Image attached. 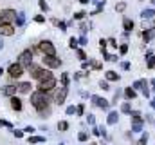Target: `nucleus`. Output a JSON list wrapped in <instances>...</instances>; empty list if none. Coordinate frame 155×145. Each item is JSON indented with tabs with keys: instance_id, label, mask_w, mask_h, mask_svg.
<instances>
[{
	"instance_id": "38",
	"label": "nucleus",
	"mask_w": 155,
	"mask_h": 145,
	"mask_svg": "<svg viewBox=\"0 0 155 145\" xmlns=\"http://www.w3.org/2000/svg\"><path fill=\"white\" fill-rule=\"evenodd\" d=\"M83 111H85V105H83V104H79V105L76 107V112H78V114H83Z\"/></svg>"
},
{
	"instance_id": "24",
	"label": "nucleus",
	"mask_w": 155,
	"mask_h": 145,
	"mask_svg": "<svg viewBox=\"0 0 155 145\" xmlns=\"http://www.w3.org/2000/svg\"><path fill=\"white\" fill-rule=\"evenodd\" d=\"M121 111H123L124 114H132V107H130V104H123V105H121Z\"/></svg>"
},
{
	"instance_id": "3",
	"label": "nucleus",
	"mask_w": 155,
	"mask_h": 145,
	"mask_svg": "<svg viewBox=\"0 0 155 145\" xmlns=\"http://www.w3.org/2000/svg\"><path fill=\"white\" fill-rule=\"evenodd\" d=\"M18 62H20L22 67H27V69H29V67L33 65V51H29V49L24 51V53L18 56Z\"/></svg>"
},
{
	"instance_id": "18",
	"label": "nucleus",
	"mask_w": 155,
	"mask_h": 145,
	"mask_svg": "<svg viewBox=\"0 0 155 145\" xmlns=\"http://www.w3.org/2000/svg\"><path fill=\"white\" fill-rule=\"evenodd\" d=\"M123 26H124V31H126V33H130V31L134 29V22H132L130 18H124V22H123Z\"/></svg>"
},
{
	"instance_id": "53",
	"label": "nucleus",
	"mask_w": 155,
	"mask_h": 145,
	"mask_svg": "<svg viewBox=\"0 0 155 145\" xmlns=\"http://www.w3.org/2000/svg\"><path fill=\"white\" fill-rule=\"evenodd\" d=\"M152 107L155 109V98H153V100H152Z\"/></svg>"
},
{
	"instance_id": "51",
	"label": "nucleus",
	"mask_w": 155,
	"mask_h": 145,
	"mask_svg": "<svg viewBox=\"0 0 155 145\" xmlns=\"http://www.w3.org/2000/svg\"><path fill=\"white\" fill-rule=\"evenodd\" d=\"M24 131H25V133H29V134H31V133H33V131H35V129H33V127H25V129H24Z\"/></svg>"
},
{
	"instance_id": "16",
	"label": "nucleus",
	"mask_w": 155,
	"mask_h": 145,
	"mask_svg": "<svg viewBox=\"0 0 155 145\" xmlns=\"http://www.w3.org/2000/svg\"><path fill=\"white\" fill-rule=\"evenodd\" d=\"M117 120H119V114H117L116 111H114V112H110V114H108V118H107L108 125H116V123H117Z\"/></svg>"
},
{
	"instance_id": "28",
	"label": "nucleus",
	"mask_w": 155,
	"mask_h": 145,
	"mask_svg": "<svg viewBox=\"0 0 155 145\" xmlns=\"http://www.w3.org/2000/svg\"><path fill=\"white\" fill-rule=\"evenodd\" d=\"M58 129H60V131H67V129H69V123H67V122H60V123H58Z\"/></svg>"
},
{
	"instance_id": "41",
	"label": "nucleus",
	"mask_w": 155,
	"mask_h": 145,
	"mask_svg": "<svg viewBox=\"0 0 155 145\" xmlns=\"http://www.w3.org/2000/svg\"><path fill=\"white\" fill-rule=\"evenodd\" d=\"M78 56H79V58H81L83 62H85V58H87V55H85V53H83L81 49H78Z\"/></svg>"
},
{
	"instance_id": "13",
	"label": "nucleus",
	"mask_w": 155,
	"mask_h": 145,
	"mask_svg": "<svg viewBox=\"0 0 155 145\" xmlns=\"http://www.w3.org/2000/svg\"><path fill=\"white\" fill-rule=\"evenodd\" d=\"M146 87H148V82H146V80H137V82H134V89L146 91Z\"/></svg>"
},
{
	"instance_id": "48",
	"label": "nucleus",
	"mask_w": 155,
	"mask_h": 145,
	"mask_svg": "<svg viewBox=\"0 0 155 145\" xmlns=\"http://www.w3.org/2000/svg\"><path fill=\"white\" fill-rule=\"evenodd\" d=\"M79 44H81V45H87V38H85V36H81V38H79Z\"/></svg>"
},
{
	"instance_id": "20",
	"label": "nucleus",
	"mask_w": 155,
	"mask_h": 145,
	"mask_svg": "<svg viewBox=\"0 0 155 145\" xmlns=\"http://www.w3.org/2000/svg\"><path fill=\"white\" fill-rule=\"evenodd\" d=\"M124 96H126V100H134V98H135V89L128 87V89L124 91Z\"/></svg>"
},
{
	"instance_id": "56",
	"label": "nucleus",
	"mask_w": 155,
	"mask_h": 145,
	"mask_svg": "<svg viewBox=\"0 0 155 145\" xmlns=\"http://www.w3.org/2000/svg\"><path fill=\"white\" fill-rule=\"evenodd\" d=\"M2 72H4V71H2V67H0V76H2Z\"/></svg>"
},
{
	"instance_id": "10",
	"label": "nucleus",
	"mask_w": 155,
	"mask_h": 145,
	"mask_svg": "<svg viewBox=\"0 0 155 145\" xmlns=\"http://www.w3.org/2000/svg\"><path fill=\"white\" fill-rule=\"evenodd\" d=\"M15 33V27L11 24H2L0 26V35H5V36H11Z\"/></svg>"
},
{
	"instance_id": "14",
	"label": "nucleus",
	"mask_w": 155,
	"mask_h": 145,
	"mask_svg": "<svg viewBox=\"0 0 155 145\" xmlns=\"http://www.w3.org/2000/svg\"><path fill=\"white\" fill-rule=\"evenodd\" d=\"M11 107L15 109V111H20V109H22V100L16 98V96H13V98H11Z\"/></svg>"
},
{
	"instance_id": "30",
	"label": "nucleus",
	"mask_w": 155,
	"mask_h": 145,
	"mask_svg": "<svg viewBox=\"0 0 155 145\" xmlns=\"http://www.w3.org/2000/svg\"><path fill=\"white\" fill-rule=\"evenodd\" d=\"M124 7H126V4H124V2H119V4L116 5V11L121 13V11H124Z\"/></svg>"
},
{
	"instance_id": "27",
	"label": "nucleus",
	"mask_w": 155,
	"mask_h": 145,
	"mask_svg": "<svg viewBox=\"0 0 155 145\" xmlns=\"http://www.w3.org/2000/svg\"><path fill=\"white\" fill-rule=\"evenodd\" d=\"M146 65H148L150 69H153V67H155V55H152V56L148 58V64H146Z\"/></svg>"
},
{
	"instance_id": "29",
	"label": "nucleus",
	"mask_w": 155,
	"mask_h": 145,
	"mask_svg": "<svg viewBox=\"0 0 155 145\" xmlns=\"http://www.w3.org/2000/svg\"><path fill=\"white\" fill-rule=\"evenodd\" d=\"M61 83H63V87L69 85V74H61Z\"/></svg>"
},
{
	"instance_id": "31",
	"label": "nucleus",
	"mask_w": 155,
	"mask_h": 145,
	"mask_svg": "<svg viewBox=\"0 0 155 145\" xmlns=\"http://www.w3.org/2000/svg\"><path fill=\"white\" fill-rule=\"evenodd\" d=\"M130 116H132V120H141V112H139V111H134Z\"/></svg>"
},
{
	"instance_id": "42",
	"label": "nucleus",
	"mask_w": 155,
	"mask_h": 145,
	"mask_svg": "<svg viewBox=\"0 0 155 145\" xmlns=\"http://www.w3.org/2000/svg\"><path fill=\"white\" fill-rule=\"evenodd\" d=\"M0 127H11V123L5 122V120H0Z\"/></svg>"
},
{
	"instance_id": "4",
	"label": "nucleus",
	"mask_w": 155,
	"mask_h": 145,
	"mask_svg": "<svg viewBox=\"0 0 155 145\" xmlns=\"http://www.w3.org/2000/svg\"><path fill=\"white\" fill-rule=\"evenodd\" d=\"M54 87H56V78H54V76H51V78L40 82V91H43V93H47V91H51V89H54Z\"/></svg>"
},
{
	"instance_id": "23",
	"label": "nucleus",
	"mask_w": 155,
	"mask_h": 145,
	"mask_svg": "<svg viewBox=\"0 0 155 145\" xmlns=\"http://www.w3.org/2000/svg\"><path fill=\"white\" fill-rule=\"evenodd\" d=\"M24 22H25V15L24 13H16V24L18 26H24Z\"/></svg>"
},
{
	"instance_id": "21",
	"label": "nucleus",
	"mask_w": 155,
	"mask_h": 145,
	"mask_svg": "<svg viewBox=\"0 0 155 145\" xmlns=\"http://www.w3.org/2000/svg\"><path fill=\"white\" fill-rule=\"evenodd\" d=\"M141 16H143V18H153L155 11H153V9H144V11L141 13Z\"/></svg>"
},
{
	"instance_id": "32",
	"label": "nucleus",
	"mask_w": 155,
	"mask_h": 145,
	"mask_svg": "<svg viewBox=\"0 0 155 145\" xmlns=\"http://www.w3.org/2000/svg\"><path fill=\"white\" fill-rule=\"evenodd\" d=\"M69 45H71L72 49H76V47H78V40H76V38H71V40H69Z\"/></svg>"
},
{
	"instance_id": "43",
	"label": "nucleus",
	"mask_w": 155,
	"mask_h": 145,
	"mask_svg": "<svg viewBox=\"0 0 155 145\" xmlns=\"http://www.w3.org/2000/svg\"><path fill=\"white\" fill-rule=\"evenodd\" d=\"M58 27H60L61 31H65V27H67V24H65V22H58Z\"/></svg>"
},
{
	"instance_id": "19",
	"label": "nucleus",
	"mask_w": 155,
	"mask_h": 145,
	"mask_svg": "<svg viewBox=\"0 0 155 145\" xmlns=\"http://www.w3.org/2000/svg\"><path fill=\"white\" fill-rule=\"evenodd\" d=\"M153 36H155L153 29H148V31H144V33H143V38H144V42H146V44H148V42H150Z\"/></svg>"
},
{
	"instance_id": "8",
	"label": "nucleus",
	"mask_w": 155,
	"mask_h": 145,
	"mask_svg": "<svg viewBox=\"0 0 155 145\" xmlns=\"http://www.w3.org/2000/svg\"><path fill=\"white\" fill-rule=\"evenodd\" d=\"M67 94H69V89H67V87H61V89L56 93V104H58V105H61V104L65 102Z\"/></svg>"
},
{
	"instance_id": "52",
	"label": "nucleus",
	"mask_w": 155,
	"mask_h": 145,
	"mask_svg": "<svg viewBox=\"0 0 155 145\" xmlns=\"http://www.w3.org/2000/svg\"><path fill=\"white\" fill-rule=\"evenodd\" d=\"M2 45H4V42H2V36H0V49H2Z\"/></svg>"
},
{
	"instance_id": "58",
	"label": "nucleus",
	"mask_w": 155,
	"mask_h": 145,
	"mask_svg": "<svg viewBox=\"0 0 155 145\" xmlns=\"http://www.w3.org/2000/svg\"><path fill=\"white\" fill-rule=\"evenodd\" d=\"M60 145H63V143H60Z\"/></svg>"
},
{
	"instance_id": "46",
	"label": "nucleus",
	"mask_w": 155,
	"mask_h": 145,
	"mask_svg": "<svg viewBox=\"0 0 155 145\" xmlns=\"http://www.w3.org/2000/svg\"><path fill=\"white\" fill-rule=\"evenodd\" d=\"M108 44H110L112 47H117V42H116V40H114V38H110V40H108Z\"/></svg>"
},
{
	"instance_id": "9",
	"label": "nucleus",
	"mask_w": 155,
	"mask_h": 145,
	"mask_svg": "<svg viewBox=\"0 0 155 145\" xmlns=\"http://www.w3.org/2000/svg\"><path fill=\"white\" fill-rule=\"evenodd\" d=\"M92 104L97 105V107H101V109H108V100L99 98V96H92Z\"/></svg>"
},
{
	"instance_id": "36",
	"label": "nucleus",
	"mask_w": 155,
	"mask_h": 145,
	"mask_svg": "<svg viewBox=\"0 0 155 145\" xmlns=\"http://www.w3.org/2000/svg\"><path fill=\"white\" fill-rule=\"evenodd\" d=\"M87 122H88L90 125H94V123H96V118H94L92 114H88V116H87Z\"/></svg>"
},
{
	"instance_id": "39",
	"label": "nucleus",
	"mask_w": 155,
	"mask_h": 145,
	"mask_svg": "<svg viewBox=\"0 0 155 145\" xmlns=\"http://www.w3.org/2000/svg\"><path fill=\"white\" fill-rule=\"evenodd\" d=\"M85 15H87L85 11H79V13H76V15H74V18H78V20H81V18H83Z\"/></svg>"
},
{
	"instance_id": "12",
	"label": "nucleus",
	"mask_w": 155,
	"mask_h": 145,
	"mask_svg": "<svg viewBox=\"0 0 155 145\" xmlns=\"http://www.w3.org/2000/svg\"><path fill=\"white\" fill-rule=\"evenodd\" d=\"M29 72H31V76H33V78H38V80H40V78H41V74H43V69L33 64V65L29 67Z\"/></svg>"
},
{
	"instance_id": "25",
	"label": "nucleus",
	"mask_w": 155,
	"mask_h": 145,
	"mask_svg": "<svg viewBox=\"0 0 155 145\" xmlns=\"http://www.w3.org/2000/svg\"><path fill=\"white\" fill-rule=\"evenodd\" d=\"M45 138H41V136H31L29 138V143H40V142H43Z\"/></svg>"
},
{
	"instance_id": "22",
	"label": "nucleus",
	"mask_w": 155,
	"mask_h": 145,
	"mask_svg": "<svg viewBox=\"0 0 155 145\" xmlns=\"http://www.w3.org/2000/svg\"><path fill=\"white\" fill-rule=\"evenodd\" d=\"M107 80H110V82L119 80V74H117L116 71H107Z\"/></svg>"
},
{
	"instance_id": "40",
	"label": "nucleus",
	"mask_w": 155,
	"mask_h": 145,
	"mask_svg": "<svg viewBox=\"0 0 155 145\" xmlns=\"http://www.w3.org/2000/svg\"><path fill=\"white\" fill-rule=\"evenodd\" d=\"M119 51H121V55H124V53L128 51V45H126V44H123V45L119 47Z\"/></svg>"
},
{
	"instance_id": "33",
	"label": "nucleus",
	"mask_w": 155,
	"mask_h": 145,
	"mask_svg": "<svg viewBox=\"0 0 155 145\" xmlns=\"http://www.w3.org/2000/svg\"><path fill=\"white\" fill-rule=\"evenodd\" d=\"M87 138H88V136H87V133H79V134H78V140H79V142H85Z\"/></svg>"
},
{
	"instance_id": "2",
	"label": "nucleus",
	"mask_w": 155,
	"mask_h": 145,
	"mask_svg": "<svg viewBox=\"0 0 155 145\" xmlns=\"http://www.w3.org/2000/svg\"><path fill=\"white\" fill-rule=\"evenodd\" d=\"M40 51L45 55V56H56V47L52 45V42H49V40H43V42H40Z\"/></svg>"
},
{
	"instance_id": "6",
	"label": "nucleus",
	"mask_w": 155,
	"mask_h": 145,
	"mask_svg": "<svg viewBox=\"0 0 155 145\" xmlns=\"http://www.w3.org/2000/svg\"><path fill=\"white\" fill-rule=\"evenodd\" d=\"M43 64L47 65V67H60V64H61V60L60 58H56V56H43Z\"/></svg>"
},
{
	"instance_id": "7",
	"label": "nucleus",
	"mask_w": 155,
	"mask_h": 145,
	"mask_svg": "<svg viewBox=\"0 0 155 145\" xmlns=\"http://www.w3.org/2000/svg\"><path fill=\"white\" fill-rule=\"evenodd\" d=\"M22 72H24V67H22L20 64H13V65L9 67V76H11V78H20Z\"/></svg>"
},
{
	"instance_id": "15",
	"label": "nucleus",
	"mask_w": 155,
	"mask_h": 145,
	"mask_svg": "<svg viewBox=\"0 0 155 145\" xmlns=\"http://www.w3.org/2000/svg\"><path fill=\"white\" fill-rule=\"evenodd\" d=\"M143 131V120H134L132 123V133H139Z\"/></svg>"
},
{
	"instance_id": "57",
	"label": "nucleus",
	"mask_w": 155,
	"mask_h": 145,
	"mask_svg": "<svg viewBox=\"0 0 155 145\" xmlns=\"http://www.w3.org/2000/svg\"><path fill=\"white\" fill-rule=\"evenodd\" d=\"M2 24H4V22H2V18H0V26H2Z\"/></svg>"
},
{
	"instance_id": "47",
	"label": "nucleus",
	"mask_w": 155,
	"mask_h": 145,
	"mask_svg": "<svg viewBox=\"0 0 155 145\" xmlns=\"http://www.w3.org/2000/svg\"><path fill=\"white\" fill-rule=\"evenodd\" d=\"M74 112H76L74 107H67V114H74Z\"/></svg>"
},
{
	"instance_id": "5",
	"label": "nucleus",
	"mask_w": 155,
	"mask_h": 145,
	"mask_svg": "<svg viewBox=\"0 0 155 145\" xmlns=\"http://www.w3.org/2000/svg\"><path fill=\"white\" fill-rule=\"evenodd\" d=\"M0 18H2L4 24H9L11 20H16V13L11 11V9H4V11L0 13Z\"/></svg>"
},
{
	"instance_id": "49",
	"label": "nucleus",
	"mask_w": 155,
	"mask_h": 145,
	"mask_svg": "<svg viewBox=\"0 0 155 145\" xmlns=\"http://www.w3.org/2000/svg\"><path fill=\"white\" fill-rule=\"evenodd\" d=\"M15 136H16V138H22V136H24V133H22V131H15Z\"/></svg>"
},
{
	"instance_id": "55",
	"label": "nucleus",
	"mask_w": 155,
	"mask_h": 145,
	"mask_svg": "<svg viewBox=\"0 0 155 145\" xmlns=\"http://www.w3.org/2000/svg\"><path fill=\"white\" fill-rule=\"evenodd\" d=\"M152 85H153V89H155V78H153V80H152Z\"/></svg>"
},
{
	"instance_id": "45",
	"label": "nucleus",
	"mask_w": 155,
	"mask_h": 145,
	"mask_svg": "<svg viewBox=\"0 0 155 145\" xmlns=\"http://www.w3.org/2000/svg\"><path fill=\"white\" fill-rule=\"evenodd\" d=\"M99 85H101V89H105V91H107V89H110V87H108V83H107V82H99Z\"/></svg>"
},
{
	"instance_id": "17",
	"label": "nucleus",
	"mask_w": 155,
	"mask_h": 145,
	"mask_svg": "<svg viewBox=\"0 0 155 145\" xmlns=\"http://www.w3.org/2000/svg\"><path fill=\"white\" fill-rule=\"evenodd\" d=\"M16 87H18V91H20V93H29V91H31V83H27V82L18 83Z\"/></svg>"
},
{
	"instance_id": "44",
	"label": "nucleus",
	"mask_w": 155,
	"mask_h": 145,
	"mask_svg": "<svg viewBox=\"0 0 155 145\" xmlns=\"http://www.w3.org/2000/svg\"><path fill=\"white\" fill-rule=\"evenodd\" d=\"M90 64H92V67H94V69H99V67H101V64H99V62H94V60H92Z\"/></svg>"
},
{
	"instance_id": "37",
	"label": "nucleus",
	"mask_w": 155,
	"mask_h": 145,
	"mask_svg": "<svg viewBox=\"0 0 155 145\" xmlns=\"http://www.w3.org/2000/svg\"><path fill=\"white\" fill-rule=\"evenodd\" d=\"M49 114H51V109H49V107L45 109V111H41V112H40V116H41V118H45V116H49Z\"/></svg>"
},
{
	"instance_id": "1",
	"label": "nucleus",
	"mask_w": 155,
	"mask_h": 145,
	"mask_svg": "<svg viewBox=\"0 0 155 145\" xmlns=\"http://www.w3.org/2000/svg\"><path fill=\"white\" fill-rule=\"evenodd\" d=\"M31 104H33V107L38 109V112L41 111H45V109L49 107V96H47V93H43V91H35L33 94H31Z\"/></svg>"
},
{
	"instance_id": "35",
	"label": "nucleus",
	"mask_w": 155,
	"mask_h": 145,
	"mask_svg": "<svg viewBox=\"0 0 155 145\" xmlns=\"http://www.w3.org/2000/svg\"><path fill=\"white\" fill-rule=\"evenodd\" d=\"M38 4H40V7H41L43 11H47V9H49V5L45 4V0H38Z\"/></svg>"
},
{
	"instance_id": "54",
	"label": "nucleus",
	"mask_w": 155,
	"mask_h": 145,
	"mask_svg": "<svg viewBox=\"0 0 155 145\" xmlns=\"http://www.w3.org/2000/svg\"><path fill=\"white\" fill-rule=\"evenodd\" d=\"M79 2H81V4H87V2H88V0H79Z\"/></svg>"
},
{
	"instance_id": "26",
	"label": "nucleus",
	"mask_w": 155,
	"mask_h": 145,
	"mask_svg": "<svg viewBox=\"0 0 155 145\" xmlns=\"http://www.w3.org/2000/svg\"><path fill=\"white\" fill-rule=\"evenodd\" d=\"M146 142H148V133H146V134H143V136H141V140H139L135 145H146Z\"/></svg>"
},
{
	"instance_id": "34",
	"label": "nucleus",
	"mask_w": 155,
	"mask_h": 145,
	"mask_svg": "<svg viewBox=\"0 0 155 145\" xmlns=\"http://www.w3.org/2000/svg\"><path fill=\"white\" fill-rule=\"evenodd\" d=\"M105 58H107L108 62H116V60H117V56H116V55H105Z\"/></svg>"
},
{
	"instance_id": "50",
	"label": "nucleus",
	"mask_w": 155,
	"mask_h": 145,
	"mask_svg": "<svg viewBox=\"0 0 155 145\" xmlns=\"http://www.w3.org/2000/svg\"><path fill=\"white\" fill-rule=\"evenodd\" d=\"M121 67H123V69H126V71H128V69H130V64H128V62H124V64H123V65H121Z\"/></svg>"
},
{
	"instance_id": "11",
	"label": "nucleus",
	"mask_w": 155,
	"mask_h": 145,
	"mask_svg": "<svg viewBox=\"0 0 155 145\" xmlns=\"http://www.w3.org/2000/svg\"><path fill=\"white\" fill-rule=\"evenodd\" d=\"M18 91V87L16 85H5V87H2V94L4 96H11L13 98V94Z\"/></svg>"
}]
</instances>
